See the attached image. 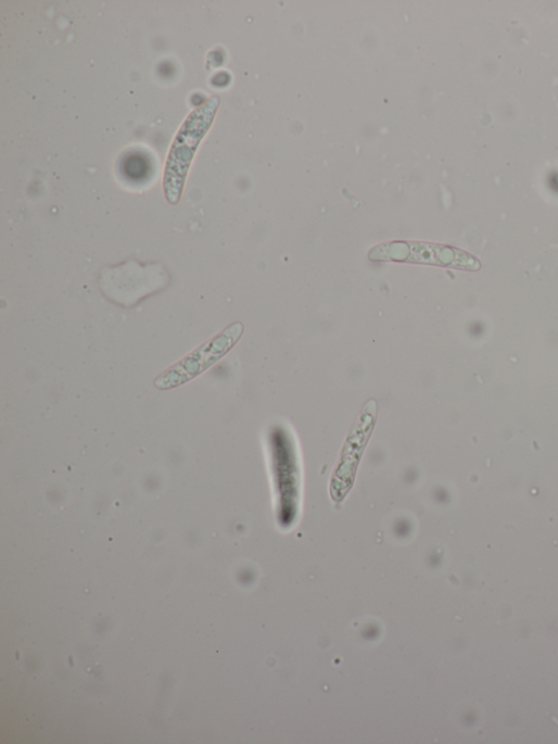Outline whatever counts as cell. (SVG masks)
<instances>
[{"mask_svg":"<svg viewBox=\"0 0 558 744\" xmlns=\"http://www.w3.org/2000/svg\"><path fill=\"white\" fill-rule=\"evenodd\" d=\"M99 283L110 301L129 308L166 289L170 276L160 264L142 265L130 261L117 267L104 268Z\"/></svg>","mask_w":558,"mask_h":744,"instance_id":"6da1fadb","label":"cell"},{"mask_svg":"<svg viewBox=\"0 0 558 744\" xmlns=\"http://www.w3.org/2000/svg\"><path fill=\"white\" fill-rule=\"evenodd\" d=\"M243 326L233 324L164 373L155 382L158 389H172L199 376L221 358L241 338Z\"/></svg>","mask_w":558,"mask_h":744,"instance_id":"7a4b0ae2","label":"cell"},{"mask_svg":"<svg viewBox=\"0 0 558 744\" xmlns=\"http://www.w3.org/2000/svg\"><path fill=\"white\" fill-rule=\"evenodd\" d=\"M407 254H394L385 260L454 267L475 272L480 263L472 256L447 245L430 243H398Z\"/></svg>","mask_w":558,"mask_h":744,"instance_id":"3957f363","label":"cell"},{"mask_svg":"<svg viewBox=\"0 0 558 744\" xmlns=\"http://www.w3.org/2000/svg\"><path fill=\"white\" fill-rule=\"evenodd\" d=\"M121 171L127 180L141 182L150 176L152 165L147 155L136 152L125 156Z\"/></svg>","mask_w":558,"mask_h":744,"instance_id":"277c9868","label":"cell"}]
</instances>
